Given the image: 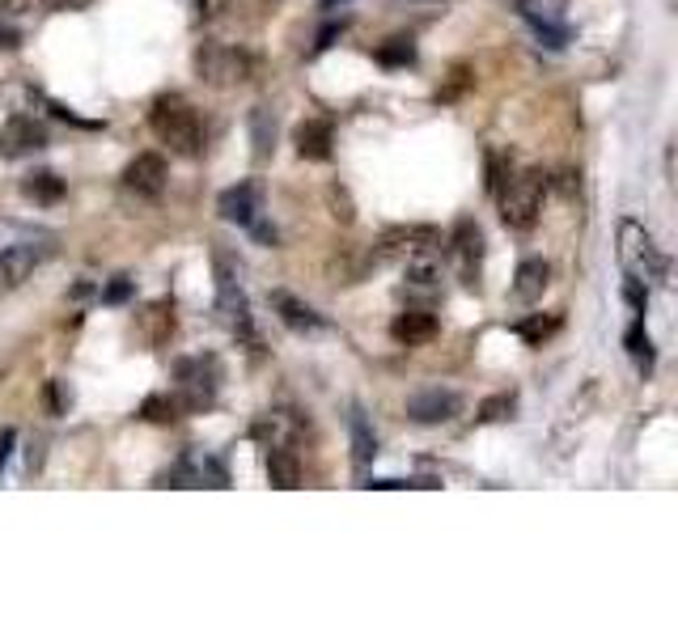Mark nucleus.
Returning <instances> with one entry per match:
<instances>
[{"label":"nucleus","instance_id":"7","mask_svg":"<svg viewBox=\"0 0 678 635\" xmlns=\"http://www.w3.org/2000/svg\"><path fill=\"white\" fill-rule=\"evenodd\" d=\"M47 145V127L31 119V115H13L9 124L0 127V158L18 161L34 153V149H43Z\"/></svg>","mask_w":678,"mask_h":635},{"label":"nucleus","instance_id":"15","mask_svg":"<svg viewBox=\"0 0 678 635\" xmlns=\"http://www.w3.org/2000/svg\"><path fill=\"white\" fill-rule=\"evenodd\" d=\"M390 335H394L399 344H407V348L428 344V339L437 335V314H428V310H403V314L390 322Z\"/></svg>","mask_w":678,"mask_h":635},{"label":"nucleus","instance_id":"4","mask_svg":"<svg viewBox=\"0 0 678 635\" xmlns=\"http://www.w3.org/2000/svg\"><path fill=\"white\" fill-rule=\"evenodd\" d=\"M195 72H199V81H208L212 90H229V85L251 81L255 60H251L246 51H238V47L208 43V47H199V51H195Z\"/></svg>","mask_w":678,"mask_h":635},{"label":"nucleus","instance_id":"31","mask_svg":"<svg viewBox=\"0 0 678 635\" xmlns=\"http://www.w3.org/2000/svg\"><path fill=\"white\" fill-rule=\"evenodd\" d=\"M623 297L632 301V310H636V314H645V305H648V285H641V280H632V276H628V280H623Z\"/></svg>","mask_w":678,"mask_h":635},{"label":"nucleus","instance_id":"22","mask_svg":"<svg viewBox=\"0 0 678 635\" xmlns=\"http://www.w3.org/2000/svg\"><path fill=\"white\" fill-rule=\"evenodd\" d=\"M628 351H632V360H636V369L641 373H653V339H648V331H645V322L636 318L632 326H628Z\"/></svg>","mask_w":678,"mask_h":635},{"label":"nucleus","instance_id":"28","mask_svg":"<svg viewBox=\"0 0 678 635\" xmlns=\"http://www.w3.org/2000/svg\"><path fill=\"white\" fill-rule=\"evenodd\" d=\"M505 183H509V161L501 158V153H487V190L501 195Z\"/></svg>","mask_w":678,"mask_h":635},{"label":"nucleus","instance_id":"10","mask_svg":"<svg viewBox=\"0 0 678 635\" xmlns=\"http://www.w3.org/2000/svg\"><path fill=\"white\" fill-rule=\"evenodd\" d=\"M124 187L145 195V199H158L165 190V158L162 153H140V158L128 161L124 170Z\"/></svg>","mask_w":678,"mask_h":635},{"label":"nucleus","instance_id":"29","mask_svg":"<svg viewBox=\"0 0 678 635\" xmlns=\"http://www.w3.org/2000/svg\"><path fill=\"white\" fill-rule=\"evenodd\" d=\"M331 217L335 221H344V224H353V199H348V190H340V187H331Z\"/></svg>","mask_w":678,"mask_h":635},{"label":"nucleus","instance_id":"3","mask_svg":"<svg viewBox=\"0 0 678 635\" xmlns=\"http://www.w3.org/2000/svg\"><path fill=\"white\" fill-rule=\"evenodd\" d=\"M174 381H179V407L183 412H204L217 403V390H221V360L217 356H187L179 360L174 369Z\"/></svg>","mask_w":678,"mask_h":635},{"label":"nucleus","instance_id":"13","mask_svg":"<svg viewBox=\"0 0 678 635\" xmlns=\"http://www.w3.org/2000/svg\"><path fill=\"white\" fill-rule=\"evenodd\" d=\"M453 254H458V263H462V276H467V285H475V276H480V258H484V229L471 221V217H462V221L453 224Z\"/></svg>","mask_w":678,"mask_h":635},{"label":"nucleus","instance_id":"34","mask_svg":"<svg viewBox=\"0 0 678 635\" xmlns=\"http://www.w3.org/2000/svg\"><path fill=\"white\" fill-rule=\"evenodd\" d=\"M22 43V34L18 31H9V26H0V51H13Z\"/></svg>","mask_w":678,"mask_h":635},{"label":"nucleus","instance_id":"33","mask_svg":"<svg viewBox=\"0 0 678 635\" xmlns=\"http://www.w3.org/2000/svg\"><path fill=\"white\" fill-rule=\"evenodd\" d=\"M34 0H0V13H9V18H18V13H31Z\"/></svg>","mask_w":678,"mask_h":635},{"label":"nucleus","instance_id":"6","mask_svg":"<svg viewBox=\"0 0 678 635\" xmlns=\"http://www.w3.org/2000/svg\"><path fill=\"white\" fill-rule=\"evenodd\" d=\"M217 297H221V318L233 335L242 339H255V326H251V305H246V292L238 288V276L229 272L226 258H217Z\"/></svg>","mask_w":678,"mask_h":635},{"label":"nucleus","instance_id":"24","mask_svg":"<svg viewBox=\"0 0 678 635\" xmlns=\"http://www.w3.org/2000/svg\"><path fill=\"white\" fill-rule=\"evenodd\" d=\"M378 64H387V68H407V64H416V43L412 38H390L378 47Z\"/></svg>","mask_w":678,"mask_h":635},{"label":"nucleus","instance_id":"11","mask_svg":"<svg viewBox=\"0 0 678 635\" xmlns=\"http://www.w3.org/2000/svg\"><path fill=\"white\" fill-rule=\"evenodd\" d=\"M217 212H221V221L229 224H242V229H255L258 224V183H238V187H229L221 199H217Z\"/></svg>","mask_w":678,"mask_h":635},{"label":"nucleus","instance_id":"20","mask_svg":"<svg viewBox=\"0 0 678 635\" xmlns=\"http://www.w3.org/2000/svg\"><path fill=\"white\" fill-rule=\"evenodd\" d=\"M22 195L34 199V204H60V199H65V178H56L51 170L26 174V178H22Z\"/></svg>","mask_w":678,"mask_h":635},{"label":"nucleus","instance_id":"16","mask_svg":"<svg viewBox=\"0 0 678 635\" xmlns=\"http://www.w3.org/2000/svg\"><path fill=\"white\" fill-rule=\"evenodd\" d=\"M272 310L280 314V322L297 331V335H306V331H323V318L314 314L306 301H297L292 292H272Z\"/></svg>","mask_w":678,"mask_h":635},{"label":"nucleus","instance_id":"35","mask_svg":"<svg viewBox=\"0 0 678 635\" xmlns=\"http://www.w3.org/2000/svg\"><path fill=\"white\" fill-rule=\"evenodd\" d=\"M9 444H13V432L4 428V432H0V471H4V458H9Z\"/></svg>","mask_w":678,"mask_h":635},{"label":"nucleus","instance_id":"26","mask_svg":"<svg viewBox=\"0 0 678 635\" xmlns=\"http://www.w3.org/2000/svg\"><path fill=\"white\" fill-rule=\"evenodd\" d=\"M471 81H475V77H471V68H467V64H453L450 81L437 90V97H441V102H453V97H462V90H467Z\"/></svg>","mask_w":678,"mask_h":635},{"label":"nucleus","instance_id":"19","mask_svg":"<svg viewBox=\"0 0 678 635\" xmlns=\"http://www.w3.org/2000/svg\"><path fill=\"white\" fill-rule=\"evenodd\" d=\"M348 432H353V462L365 471L374 458H378V441H374V432H369V419H365V412L360 407H353V415H348Z\"/></svg>","mask_w":678,"mask_h":635},{"label":"nucleus","instance_id":"23","mask_svg":"<svg viewBox=\"0 0 678 635\" xmlns=\"http://www.w3.org/2000/svg\"><path fill=\"white\" fill-rule=\"evenodd\" d=\"M560 331V314H530L526 322H517V335L526 339V344H543Z\"/></svg>","mask_w":678,"mask_h":635},{"label":"nucleus","instance_id":"12","mask_svg":"<svg viewBox=\"0 0 678 635\" xmlns=\"http://www.w3.org/2000/svg\"><path fill=\"white\" fill-rule=\"evenodd\" d=\"M47 258L43 246H34V242H18V246H9V251H0V288H18L31 280V272Z\"/></svg>","mask_w":678,"mask_h":635},{"label":"nucleus","instance_id":"27","mask_svg":"<svg viewBox=\"0 0 678 635\" xmlns=\"http://www.w3.org/2000/svg\"><path fill=\"white\" fill-rule=\"evenodd\" d=\"M514 394H492V399H487L484 407H480V419H484V424H496V419H505V415L514 412Z\"/></svg>","mask_w":678,"mask_h":635},{"label":"nucleus","instance_id":"14","mask_svg":"<svg viewBox=\"0 0 678 635\" xmlns=\"http://www.w3.org/2000/svg\"><path fill=\"white\" fill-rule=\"evenodd\" d=\"M292 145L306 161H326L331 158V145H335V131L326 119H306V124L292 131Z\"/></svg>","mask_w":678,"mask_h":635},{"label":"nucleus","instance_id":"30","mask_svg":"<svg viewBox=\"0 0 678 635\" xmlns=\"http://www.w3.org/2000/svg\"><path fill=\"white\" fill-rule=\"evenodd\" d=\"M47 403H51V412L65 415L68 403H72V390H68L65 381H47Z\"/></svg>","mask_w":678,"mask_h":635},{"label":"nucleus","instance_id":"1","mask_svg":"<svg viewBox=\"0 0 678 635\" xmlns=\"http://www.w3.org/2000/svg\"><path fill=\"white\" fill-rule=\"evenodd\" d=\"M149 124L158 131L165 149L174 158H199L204 149V127H199V115L192 111V102L179 94H162L149 111Z\"/></svg>","mask_w":678,"mask_h":635},{"label":"nucleus","instance_id":"5","mask_svg":"<svg viewBox=\"0 0 678 635\" xmlns=\"http://www.w3.org/2000/svg\"><path fill=\"white\" fill-rule=\"evenodd\" d=\"M619 263H623V272H628L632 280H641V285H653V280L666 276V258L657 254L653 238H648L636 221L619 224Z\"/></svg>","mask_w":678,"mask_h":635},{"label":"nucleus","instance_id":"32","mask_svg":"<svg viewBox=\"0 0 678 635\" xmlns=\"http://www.w3.org/2000/svg\"><path fill=\"white\" fill-rule=\"evenodd\" d=\"M128 292H131V280H128V276H115V280H111V288H106L102 297H106L111 305H119V301H128Z\"/></svg>","mask_w":678,"mask_h":635},{"label":"nucleus","instance_id":"25","mask_svg":"<svg viewBox=\"0 0 678 635\" xmlns=\"http://www.w3.org/2000/svg\"><path fill=\"white\" fill-rule=\"evenodd\" d=\"M179 399H170V394H149L145 399V407H140V415L149 419V424H174L179 419Z\"/></svg>","mask_w":678,"mask_h":635},{"label":"nucleus","instance_id":"21","mask_svg":"<svg viewBox=\"0 0 678 635\" xmlns=\"http://www.w3.org/2000/svg\"><path fill=\"white\" fill-rule=\"evenodd\" d=\"M251 140H255V158L267 161L272 145H276V115L267 106H255L251 111Z\"/></svg>","mask_w":678,"mask_h":635},{"label":"nucleus","instance_id":"8","mask_svg":"<svg viewBox=\"0 0 678 635\" xmlns=\"http://www.w3.org/2000/svg\"><path fill=\"white\" fill-rule=\"evenodd\" d=\"M458 407H462V399L453 390H441V385H428V390L407 399V415L416 424H446V419L458 415Z\"/></svg>","mask_w":678,"mask_h":635},{"label":"nucleus","instance_id":"9","mask_svg":"<svg viewBox=\"0 0 678 635\" xmlns=\"http://www.w3.org/2000/svg\"><path fill=\"white\" fill-rule=\"evenodd\" d=\"M433 246H437V229H428V224H412V229H390L387 242H382V254H387V258L421 263V258H428Z\"/></svg>","mask_w":678,"mask_h":635},{"label":"nucleus","instance_id":"18","mask_svg":"<svg viewBox=\"0 0 678 635\" xmlns=\"http://www.w3.org/2000/svg\"><path fill=\"white\" fill-rule=\"evenodd\" d=\"M551 285V267L543 263V258H526L521 267H517V280H514V297L517 301H539L543 292H548Z\"/></svg>","mask_w":678,"mask_h":635},{"label":"nucleus","instance_id":"17","mask_svg":"<svg viewBox=\"0 0 678 635\" xmlns=\"http://www.w3.org/2000/svg\"><path fill=\"white\" fill-rule=\"evenodd\" d=\"M267 478L280 492L301 487V462H297V453H289V444H267Z\"/></svg>","mask_w":678,"mask_h":635},{"label":"nucleus","instance_id":"2","mask_svg":"<svg viewBox=\"0 0 678 635\" xmlns=\"http://www.w3.org/2000/svg\"><path fill=\"white\" fill-rule=\"evenodd\" d=\"M543 195H548V174L543 170H526V174L509 178L496 195L501 199V221L517 229V233L535 229L539 212H543Z\"/></svg>","mask_w":678,"mask_h":635}]
</instances>
